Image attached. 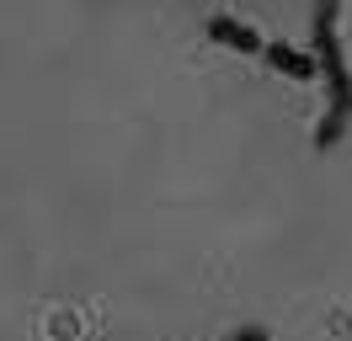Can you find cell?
Here are the masks:
<instances>
[{
	"mask_svg": "<svg viewBox=\"0 0 352 341\" xmlns=\"http://www.w3.org/2000/svg\"><path fill=\"white\" fill-rule=\"evenodd\" d=\"M336 6L342 0H315V27H309L315 59H320V75H326V118L315 128L320 149H336L352 123V75H347V59H342V38H336Z\"/></svg>",
	"mask_w": 352,
	"mask_h": 341,
	"instance_id": "1",
	"label": "cell"
},
{
	"mask_svg": "<svg viewBox=\"0 0 352 341\" xmlns=\"http://www.w3.org/2000/svg\"><path fill=\"white\" fill-rule=\"evenodd\" d=\"M262 59L278 69V75H288V80H315L320 75V59H315V48H294V43H267Z\"/></svg>",
	"mask_w": 352,
	"mask_h": 341,
	"instance_id": "2",
	"label": "cell"
},
{
	"mask_svg": "<svg viewBox=\"0 0 352 341\" xmlns=\"http://www.w3.org/2000/svg\"><path fill=\"white\" fill-rule=\"evenodd\" d=\"M208 38L224 43V48H235V54H251V59H262V48H267V43L256 38L245 21H235V16H214L208 21Z\"/></svg>",
	"mask_w": 352,
	"mask_h": 341,
	"instance_id": "3",
	"label": "cell"
},
{
	"mask_svg": "<svg viewBox=\"0 0 352 341\" xmlns=\"http://www.w3.org/2000/svg\"><path fill=\"white\" fill-rule=\"evenodd\" d=\"M230 341H267V331H262V325H245V331H235Z\"/></svg>",
	"mask_w": 352,
	"mask_h": 341,
	"instance_id": "4",
	"label": "cell"
}]
</instances>
